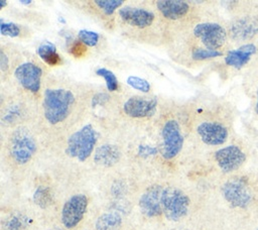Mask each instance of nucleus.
Returning <instances> with one entry per match:
<instances>
[{"label": "nucleus", "mask_w": 258, "mask_h": 230, "mask_svg": "<svg viewBox=\"0 0 258 230\" xmlns=\"http://www.w3.org/2000/svg\"><path fill=\"white\" fill-rule=\"evenodd\" d=\"M75 103L74 94L66 89H46L43 98L45 119L50 124L63 121Z\"/></svg>", "instance_id": "obj_1"}, {"label": "nucleus", "mask_w": 258, "mask_h": 230, "mask_svg": "<svg viewBox=\"0 0 258 230\" xmlns=\"http://www.w3.org/2000/svg\"><path fill=\"white\" fill-rule=\"evenodd\" d=\"M97 140L98 134L96 130L91 124H87L70 136L66 152L71 157L85 161L93 152Z\"/></svg>", "instance_id": "obj_2"}, {"label": "nucleus", "mask_w": 258, "mask_h": 230, "mask_svg": "<svg viewBox=\"0 0 258 230\" xmlns=\"http://www.w3.org/2000/svg\"><path fill=\"white\" fill-rule=\"evenodd\" d=\"M162 213L168 220L178 221L183 218L189 207L188 197L175 188H165L161 196Z\"/></svg>", "instance_id": "obj_3"}, {"label": "nucleus", "mask_w": 258, "mask_h": 230, "mask_svg": "<svg viewBox=\"0 0 258 230\" xmlns=\"http://www.w3.org/2000/svg\"><path fill=\"white\" fill-rule=\"evenodd\" d=\"M36 150V143L32 134L26 128H18L11 138L10 152L13 159L20 164L30 160Z\"/></svg>", "instance_id": "obj_4"}, {"label": "nucleus", "mask_w": 258, "mask_h": 230, "mask_svg": "<svg viewBox=\"0 0 258 230\" xmlns=\"http://www.w3.org/2000/svg\"><path fill=\"white\" fill-rule=\"evenodd\" d=\"M222 193L226 201L235 208H246L252 199L251 190L242 178H235L226 182L222 187Z\"/></svg>", "instance_id": "obj_5"}, {"label": "nucleus", "mask_w": 258, "mask_h": 230, "mask_svg": "<svg viewBox=\"0 0 258 230\" xmlns=\"http://www.w3.org/2000/svg\"><path fill=\"white\" fill-rule=\"evenodd\" d=\"M161 136V154L165 159H171L179 153L183 144V137L177 121L173 119L166 121L162 128Z\"/></svg>", "instance_id": "obj_6"}, {"label": "nucleus", "mask_w": 258, "mask_h": 230, "mask_svg": "<svg viewBox=\"0 0 258 230\" xmlns=\"http://www.w3.org/2000/svg\"><path fill=\"white\" fill-rule=\"evenodd\" d=\"M88 207V198L83 194H78L71 197L62 206L61 223L68 229L76 227L84 215Z\"/></svg>", "instance_id": "obj_7"}, {"label": "nucleus", "mask_w": 258, "mask_h": 230, "mask_svg": "<svg viewBox=\"0 0 258 230\" xmlns=\"http://www.w3.org/2000/svg\"><path fill=\"white\" fill-rule=\"evenodd\" d=\"M194 33L201 39L208 49L216 50L221 47L226 41V31L218 23L205 22L195 26Z\"/></svg>", "instance_id": "obj_8"}, {"label": "nucleus", "mask_w": 258, "mask_h": 230, "mask_svg": "<svg viewBox=\"0 0 258 230\" xmlns=\"http://www.w3.org/2000/svg\"><path fill=\"white\" fill-rule=\"evenodd\" d=\"M215 159L220 168L225 172L239 168L246 159L245 153L236 145H229L216 151Z\"/></svg>", "instance_id": "obj_9"}, {"label": "nucleus", "mask_w": 258, "mask_h": 230, "mask_svg": "<svg viewBox=\"0 0 258 230\" xmlns=\"http://www.w3.org/2000/svg\"><path fill=\"white\" fill-rule=\"evenodd\" d=\"M42 71L32 63H24L16 68L14 76L26 90L36 93L40 88V78Z\"/></svg>", "instance_id": "obj_10"}, {"label": "nucleus", "mask_w": 258, "mask_h": 230, "mask_svg": "<svg viewBox=\"0 0 258 230\" xmlns=\"http://www.w3.org/2000/svg\"><path fill=\"white\" fill-rule=\"evenodd\" d=\"M163 188L160 186L149 187L140 197L139 207L146 217H157L162 213L161 196Z\"/></svg>", "instance_id": "obj_11"}, {"label": "nucleus", "mask_w": 258, "mask_h": 230, "mask_svg": "<svg viewBox=\"0 0 258 230\" xmlns=\"http://www.w3.org/2000/svg\"><path fill=\"white\" fill-rule=\"evenodd\" d=\"M157 102L155 99H147L139 96L129 98L123 106L124 112L133 118L151 117L156 112Z\"/></svg>", "instance_id": "obj_12"}, {"label": "nucleus", "mask_w": 258, "mask_h": 230, "mask_svg": "<svg viewBox=\"0 0 258 230\" xmlns=\"http://www.w3.org/2000/svg\"><path fill=\"white\" fill-rule=\"evenodd\" d=\"M201 139L209 145H220L227 140L228 131L219 123L203 122L197 129Z\"/></svg>", "instance_id": "obj_13"}, {"label": "nucleus", "mask_w": 258, "mask_h": 230, "mask_svg": "<svg viewBox=\"0 0 258 230\" xmlns=\"http://www.w3.org/2000/svg\"><path fill=\"white\" fill-rule=\"evenodd\" d=\"M119 15L121 19L126 23L139 28H145L149 26L154 20V15L152 12L130 6L121 8Z\"/></svg>", "instance_id": "obj_14"}, {"label": "nucleus", "mask_w": 258, "mask_h": 230, "mask_svg": "<svg viewBox=\"0 0 258 230\" xmlns=\"http://www.w3.org/2000/svg\"><path fill=\"white\" fill-rule=\"evenodd\" d=\"M258 33V18L244 17L235 21L231 26V34L235 39H248Z\"/></svg>", "instance_id": "obj_15"}, {"label": "nucleus", "mask_w": 258, "mask_h": 230, "mask_svg": "<svg viewBox=\"0 0 258 230\" xmlns=\"http://www.w3.org/2000/svg\"><path fill=\"white\" fill-rule=\"evenodd\" d=\"M156 6L165 18L171 20L183 17L189 9L188 4L180 0H159L156 2Z\"/></svg>", "instance_id": "obj_16"}, {"label": "nucleus", "mask_w": 258, "mask_h": 230, "mask_svg": "<svg viewBox=\"0 0 258 230\" xmlns=\"http://www.w3.org/2000/svg\"><path fill=\"white\" fill-rule=\"evenodd\" d=\"M121 157L120 149L114 144H103L99 146L94 155V161L102 166H112L119 161Z\"/></svg>", "instance_id": "obj_17"}, {"label": "nucleus", "mask_w": 258, "mask_h": 230, "mask_svg": "<svg viewBox=\"0 0 258 230\" xmlns=\"http://www.w3.org/2000/svg\"><path fill=\"white\" fill-rule=\"evenodd\" d=\"M255 51L256 46L254 44H244L237 49L230 50L225 58V62L228 66L234 67L236 69H241L244 65L248 63L251 55L255 53Z\"/></svg>", "instance_id": "obj_18"}, {"label": "nucleus", "mask_w": 258, "mask_h": 230, "mask_svg": "<svg viewBox=\"0 0 258 230\" xmlns=\"http://www.w3.org/2000/svg\"><path fill=\"white\" fill-rule=\"evenodd\" d=\"M122 223V218L119 214L109 212L101 215L95 224L96 230H117Z\"/></svg>", "instance_id": "obj_19"}, {"label": "nucleus", "mask_w": 258, "mask_h": 230, "mask_svg": "<svg viewBox=\"0 0 258 230\" xmlns=\"http://www.w3.org/2000/svg\"><path fill=\"white\" fill-rule=\"evenodd\" d=\"M38 55L48 65L54 66L60 63V58L56 52V48L51 42H44L37 49Z\"/></svg>", "instance_id": "obj_20"}, {"label": "nucleus", "mask_w": 258, "mask_h": 230, "mask_svg": "<svg viewBox=\"0 0 258 230\" xmlns=\"http://www.w3.org/2000/svg\"><path fill=\"white\" fill-rule=\"evenodd\" d=\"M96 74L102 78H104V80L106 81L107 84V88L109 91H115L118 88V81L116 79V76L109 70L105 69V68H101L98 69L96 71Z\"/></svg>", "instance_id": "obj_21"}, {"label": "nucleus", "mask_w": 258, "mask_h": 230, "mask_svg": "<svg viewBox=\"0 0 258 230\" xmlns=\"http://www.w3.org/2000/svg\"><path fill=\"white\" fill-rule=\"evenodd\" d=\"M95 4L102 9L107 15L113 14V12L123 4L122 0H96Z\"/></svg>", "instance_id": "obj_22"}, {"label": "nucleus", "mask_w": 258, "mask_h": 230, "mask_svg": "<svg viewBox=\"0 0 258 230\" xmlns=\"http://www.w3.org/2000/svg\"><path fill=\"white\" fill-rule=\"evenodd\" d=\"M33 198H34V202L39 207H42V208L48 206L50 203V199H51L49 190L47 188H43V187H40L36 190Z\"/></svg>", "instance_id": "obj_23"}, {"label": "nucleus", "mask_w": 258, "mask_h": 230, "mask_svg": "<svg viewBox=\"0 0 258 230\" xmlns=\"http://www.w3.org/2000/svg\"><path fill=\"white\" fill-rule=\"evenodd\" d=\"M127 84L132 87L133 89H136L140 92H143V93H147L149 92L150 90V84L142 79V78H139V77H135V76H130L127 78Z\"/></svg>", "instance_id": "obj_24"}, {"label": "nucleus", "mask_w": 258, "mask_h": 230, "mask_svg": "<svg viewBox=\"0 0 258 230\" xmlns=\"http://www.w3.org/2000/svg\"><path fill=\"white\" fill-rule=\"evenodd\" d=\"M79 39L88 46H95L98 43L99 40V35L98 33L94 32V31H90V30H86V29H82L79 31L78 33Z\"/></svg>", "instance_id": "obj_25"}, {"label": "nucleus", "mask_w": 258, "mask_h": 230, "mask_svg": "<svg viewBox=\"0 0 258 230\" xmlns=\"http://www.w3.org/2000/svg\"><path fill=\"white\" fill-rule=\"evenodd\" d=\"M222 52L218 50H213V49H208V48H198L192 51V59L197 61L201 60H206V59H212L221 55Z\"/></svg>", "instance_id": "obj_26"}, {"label": "nucleus", "mask_w": 258, "mask_h": 230, "mask_svg": "<svg viewBox=\"0 0 258 230\" xmlns=\"http://www.w3.org/2000/svg\"><path fill=\"white\" fill-rule=\"evenodd\" d=\"M19 27L13 23V22H3L1 21V34L10 36V37H16L19 35Z\"/></svg>", "instance_id": "obj_27"}, {"label": "nucleus", "mask_w": 258, "mask_h": 230, "mask_svg": "<svg viewBox=\"0 0 258 230\" xmlns=\"http://www.w3.org/2000/svg\"><path fill=\"white\" fill-rule=\"evenodd\" d=\"M87 50L86 45L82 41H76L72 45V53L76 56H82Z\"/></svg>", "instance_id": "obj_28"}, {"label": "nucleus", "mask_w": 258, "mask_h": 230, "mask_svg": "<svg viewBox=\"0 0 258 230\" xmlns=\"http://www.w3.org/2000/svg\"><path fill=\"white\" fill-rule=\"evenodd\" d=\"M20 227H21V221L19 220V218L13 217L7 222L5 230H19Z\"/></svg>", "instance_id": "obj_29"}, {"label": "nucleus", "mask_w": 258, "mask_h": 230, "mask_svg": "<svg viewBox=\"0 0 258 230\" xmlns=\"http://www.w3.org/2000/svg\"><path fill=\"white\" fill-rule=\"evenodd\" d=\"M109 100V96L107 94H96L92 100V103H93V106H96V105H99V104H103V103H106L107 101Z\"/></svg>", "instance_id": "obj_30"}, {"label": "nucleus", "mask_w": 258, "mask_h": 230, "mask_svg": "<svg viewBox=\"0 0 258 230\" xmlns=\"http://www.w3.org/2000/svg\"><path fill=\"white\" fill-rule=\"evenodd\" d=\"M155 152H156V149L152 148V147H149V146H140V148H139V154L143 157H146L148 155H152Z\"/></svg>", "instance_id": "obj_31"}, {"label": "nucleus", "mask_w": 258, "mask_h": 230, "mask_svg": "<svg viewBox=\"0 0 258 230\" xmlns=\"http://www.w3.org/2000/svg\"><path fill=\"white\" fill-rule=\"evenodd\" d=\"M0 67L2 71H5L6 68L8 67V59L6 58L3 51H1V54H0Z\"/></svg>", "instance_id": "obj_32"}, {"label": "nucleus", "mask_w": 258, "mask_h": 230, "mask_svg": "<svg viewBox=\"0 0 258 230\" xmlns=\"http://www.w3.org/2000/svg\"><path fill=\"white\" fill-rule=\"evenodd\" d=\"M32 1L31 0H21L20 3L21 4H24V5H27V4H30Z\"/></svg>", "instance_id": "obj_33"}, {"label": "nucleus", "mask_w": 258, "mask_h": 230, "mask_svg": "<svg viewBox=\"0 0 258 230\" xmlns=\"http://www.w3.org/2000/svg\"><path fill=\"white\" fill-rule=\"evenodd\" d=\"M6 4H7V2H6V1H1V8H3Z\"/></svg>", "instance_id": "obj_34"}, {"label": "nucleus", "mask_w": 258, "mask_h": 230, "mask_svg": "<svg viewBox=\"0 0 258 230\" xmlns=\"http://www.w3.org/2000/svg\"><path fill=\"white\" fill-rule=\"evenodd\" d=\"M256 112L258 114V92H257V103H256Z\"/></svg>", "instance_id": "obj_35"}, {"label": "nucleus", "mask_w": 258, "mask_h": 230, "mask_svg": "<svg viewBox=\"0 0 258 230\" xmlns=\"http://www.w3.org/2000/svg\"><path fill=\"white\" fill-rule=\"evenodd\" d=\"M257 230H258V229H257Z\"/></svg>", "instance_id": "obj_36"}]
</instances>
